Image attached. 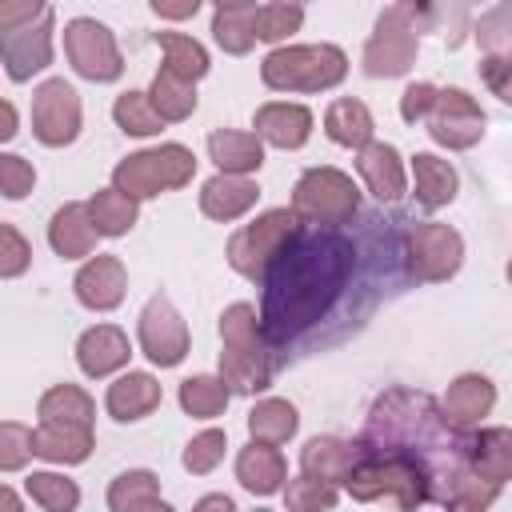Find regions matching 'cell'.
<instances>
[{"mask_svg":"<svg viewBox=\"0 0 512 512\" xmlns=\"http://www.w3.org/2000/svg\"><path fill=\"white\" fill-rule=\"evenodd\" d=\"M356 264V248L336 228H300L292 244L272 260L264 272V300H260V332L268 344L296 340L312 324H320L340 292L348 288Z\"/></svg>","mask_w":512,"mask_h":512,"instance_id":"obj_1","label":"cell"},{"mask_svg":"<svg viewBox=\"0 0 512 512\" xmlns=\"http://www.w3.org/2000/svg\"><path fill=\"white\" fill-rule=\"evenodd\" d=\"M344 492L360 504L392 500L400 512H416L420 504L432 500L436 488L420 460H412L404 452H376V448L360 444V460L344 476Z\"/></svg>","mask_w":512,"mask_h":512,"instance_id":"obj_2","label":"cell"},{"mask_svg":"<svg viewBox=\"0 0 512 512\" xmlns=\"http://www.w3.org/2000/svg\"><path fill=\"white\" fill-rule=\"evenodd\" d=\"M220 380L228 392L256 396L272 384V344L260 332V316L248 300H236L220 312Z\"/></svg>","mask_w":512,"mask_h":512,"instance_id":"obj_3","label":"cell"},{"mask_svg":"<svg viewBox=\"0 0 512 512\" xmlns=\"http://www.w3.org/2000/svg\"><path fill=\"white\" fill-rule=\"evenodd\" d=\"M432 20H436V8H424V4H388L376 16L372 36L364 40V52H360L364 76H372V80L408 76L412 64H416V52H420V28L432 24Z\"/></svg>","mask_w":512,"mask_h":512,"instance_id":"obj_4","label":"cell"},{"mask_svg":"<svg viewBox=\"0 0 512 512\" xmlns=\"http://www.w3.org/2000/svg\"><path fill=\"white\" fill-rule=\"evenodd\" d=\"M344 76L348 56L336 44H280L260 64V80L272 92H328Z\"/></svg>","mask_w":512,"mask_h":512,"instance_id":"obj_5","label":"cell"},{"mask_svg":"<svg viewBox=\"0 0 512 512\" xmlns=\"http://www.w3.org/2000/svg\"><path fill=\"white\" fill-rule=\"evenodd\" d=\"M196 164L200 160L192 156V148H184V144H156V148L124 156L112 168V188L140 204V200H152L160 192L184 188L196 176Z\"/></svg>","mask_w":512,"mask_h":512,"instance_id":"obj_6","label":"cell"},{"mask_svg":"<svg viewBox=\"0 0 512 512\" xmlns=\"http://www.w3.org/2000/svg\"><path fill=\"white\" fill-rule=\"evenodd\" d=\"M292 216L312 228H340L360 212V188L340 168H308L292 188Z\"/></svg>","mask_w":512,"mask_h":512,"instance_id":"obj_7","label":"cell"},{"mask_svg":"<svg viewBox=\"0 0 512 512\" xmlns=\"http://www.w3.org/2000/svg\"><path fill=\"white\" fill-rule=\"evenodd\" d=\"M300 232V220L292 216V208H268L256 220L240 224L228 236V264L232 272H240L244 280H264V272L272 268V260L292 244V236Z\"/></svg>","mask_w":512,"mask_h":512,"instance_id":"obj_8","label":"cell"},{"mask_svg":"<svg viewBox=\"0 0 512 512\" xmlns=\"http://www.w3.org/2000/svg\"><path fill=\"white\" fill-rule=\"evenodd\" d=\"M64 52H68L72 72L92 84H112L124 72V56H120L112 28L92 16H72L64 24Z\"/></svg>","mask_w":512,"mask_h":512,"instance_id":"obj_9","label":"cell"},{"mask_svg":"<svg viewBox=\"0 0 512 512\" xmlns=\"http://www.w3.org/2000/svg\"><path fill=\"white\" fill-rule=\"evenodd\" d=\"M404 260H408V272L416 280H428V284L452 280L464 264V236L452 224L416 220L404 232Z\"/></svg>","mask_w":512,"mask_h":512,"instance_id":"obj_10","label":"cell"},{"mask_svg":"<svg viewBox=\"0 0 512 512\" xmlns=\"http://www.w3.org/2000/svg\"><path fill=\"white\" fill-rule=\"evenodd\" d=\"M84 124V108H80V92L64 80L52 76L32 92V136L44 148H64L80 136Z\"/></svg>","mask_w":512,"mask_h":512,"instance_id":"obj_11","label":"cell"},{"mask_svg":"<svg viewBox=\"0 0 512 512\" xmlns=\"http://www.w3.org/2000/svg\"><path fill=\"white\" fill-rule=\"evenodd\" d=\"M424 124H428V136L440 148L464 152V148H476L484 140L488 116H484V108L476 104L472 92H464V88H436V104H432Z\"/></svg>","mask_w":512,"mask_h":512,"instance_id":"obj_12","label":"cell"},{"mask_svg":"<svg viewBox=\"0 0 512 512\" xmlns=\"http://www.w3.org/2000/svg\"><path fill=\"white\" fill-rule=\"evenodd\" d=\"M136 336H140V352H144L156 368H176V364L188 356V344H192L184 316L176 312V304H172L164 292L148 296V304L140 308Z\"/></svg>","mask_w":512,"mask_h":512,"instance_id":"obj_13","label":"cell"},{"mask_svg":"<svg viewBox=\"0 0 512 512\" xmlns=\"http://www.w3.org/2000/svg\"><path fill=\"white\" fill-rule=\"evenodd\" d=\"M52 24H56V16L48 8L36 24L16 28V32H0V64H4L8 80L24 84L52 64Z\"/></svg>","mask_w":512,"mask_h":512,"instance_id":"obj_14","label":"cell"},{"mask_svg":"<svg viewBox=\"0 0 512 512\" xmlns=\"http://www.w3.org/2000/svg\"><path fill=\"white\" fill-rule=\"evenodd\" d=\"M72 292H76V300L88 312H112L124 300V292H128V268H124V260L116 252L88 256L84 268L72 280Z\"/></svg>","mask_w":512,"mask_h":512,"instance_id":"obj_15","label":"cell"},{"mask_svg":"<svg viewBox=\"0 0 512 512\" xmlns=\"http://www.w3.org/2000/svg\"><path fill=\"white\" fill-rule=\"evenodd\" d=\"M252 128H256L260 144L292 152V148H304L308 136H312V108H304L296 100H268V104L256 108Z\"/></svg>","mask_w":512,"mask_h":512,"instance_id":"obj_16","label":"cell"},{"mask_svg":"<svg viewBox=\"0 0 512 512\" xmlns=\"http://www.w3.org/2000/svg\"><path fill=\"white\" fill-rule=\"evenodd\" d=\"M496 408V384L480 372H464L448 384L444 400H440V416L456 428V432H472L480 428V420Z\"/></svg>","mask_w":512,"mask_h":512,"instance_id":"obj_17","label":"cell"},{"mask_svg":"<svg viewBox=\"0 0 512 512\" xmlns=\"http://www.w3.org/2000/svg\"><path fill=\"white\" fill-rule=\"evenodd\" d=\"M464 468L488 488H504L512 476V432L508 428H480L464 436Z\"/></svg>","mask_w":512,"mask_h":512,"instance_id":"obj_18","label":"cell"},{"mask_svg":"<svg viewBox=\"0 0 512 512\" xmlns=\"http://www.w3.org/2000/svg\"><path fill=\"white\" fill-rule=\"evenodd\" d=\"M128 356H132L128 332L116 324H92L76 340V364L88 380H104V376L120 372L128 364Z\"/></svg>","mask_w":512,"mask_h":512,"instance_id":"obj_19","label":"cell"},{"mask_svg":"<svg viewBox=\"0 0 512 512\" xmlns=\"http://www.w3.org/2000/svg\"><path fill=\"white\" fill-rule=\"evenodd\" d=\"M356 172L360 180L368 184V192L380 200V204H396L404 192H408V172H404V160L392 144L384 140H372L356 152Z\"/></svg>","mask_w":512,"mask_h":512,"instance_id":"obj_20","label":"cell"},{"mask_svg":"<svg viewBox=\"0 0 512 512\" xmlns=\"http://www.w3.org/2000/svg\"><path fill=\"white\" fill-rule=\"evenodd\" d=\"M160 400H164V392H160V380H156L152 372H124V376H116V380L108 384V392H104V408H108V416L120 420V424L144 420L148 412L160 408Z\"/></svg>","mask_w":512,"mask_h":512,"instance_id":"obj_21","label":"cell"},{"mask_svg":"<svg viewBox=\"0 0 512 512\" xmlns=\"http://www.w3.org/2000/svg\"><path fill=\"white\" fill-rule=\"evenodd\" d=\"M256 200H260V184L252 176H224V172H216L200 188V212L208 220H220V224L240 220L244 212L256 208Z\"/></svg>","mask_w":512,"mask_h":512,"instance_id":"obj_22","label":"cell"},{"mask_svg":"<svg viewBox=\"0 0 512 512\" xmlns=\"http://www.w3.org/2000/svg\"><path fill=\"white\" fill-rule=\"evenodd\" d=\"M360 460V440H340V436H312L300 448V472L324 484H344L352 464Z\"/></svg>","mask_w":512,"mask_h":512,"instance_id":"obj_23","label":"cell"},{"mask_svg":"<svg viewBox=\"0 0 512 512\" xmlns=\"http://www.w3.org/2000/svg\"><path fill=\"white\" fill-rule=\"evenodd\" d=\"M236 480H240L252 496H272V492H280L284 480H288V460H284L280 448L248 440V444L236 452Z\"/></svg>","mask_w":512,"mask_h":512,"instance_id":"obj_24","label":"cell"},{"mask_svg":"<svg viewBox=\"0 0 512 512\" xmlns=\"http://www.w3.org/2000/svg\"><path fill=\"white\" fill-rule=\"evenodd\" d=\"M208 160L224 172V176H252L264 164V144L256 140V132L244 128H216L208 132Z\"/></svg>","mask_w":512,"mask_h":512,"instance_id":"obj_25","label":"cell"},{"mask_svg":"<svg viewBox=\"0 0 512 512\" xmlns=\"http://www.w3.org/2000/svg\"><path fill=\"white\" fill-rule=\"evenodd\" d=\"M324 132H328L332 144H340V148H356V152H360L364 144H372V136H376V120H372V112H368L364 100H356V96H340V100H332L328 112H324Z\"/></svg>","mask_w":512,"mask_h":512,"instance_id":"obj_26","label":"cell"},{"mask_svg":"<svg viewBox=\"0 0 512 512\" xmlns=\"http://www.w3.org/2000/svg\"><path fill=\"white\" fill-rule=\"evenodd\" d=\"M48 244L56 256L64 260H84L92 256L96 248V228L88 220V208L84 204H64L52 212V224H48Z\"/></svg>","mask_w":512,"mask_h":512,"instance_id":"obj_27","label":"cell"},{"mask_svg":"<svg viewBox=\"0 0 512 512\" xmlns=\"http://www.w3.org/2000/svg\"><path fill=\"white\" fill-rule=\"evenodd\" d=\"M92 428H68V424H36L32 428V456L48 464H84L92 456Z\"/></svg>","mask_w":512,"mask_h":512,"instance_id":"obj_28","label":"cell"},{"mask_svg":"<svg viewBox=\"0 0 512 512\" xmlns=\"http://www.w3.org/2000/svg\"><path fill=\"white\" fill-rule=\"evenodd\" d=\"M412 188H416V200L424 208H444L456 200V188H460V176L456 168L436 156V152H416L412 156Z\"/></svg>","mask_w":512,"mask_h":512,"instance_id":"obj_29","label":"cell"},{"mask_svg":"<svg viewBox=\"0 0 512 512\" xmlns=\"http://www.w3.org/2000/svg\"><path fill=\"white\" fill-rule=\"evenodd\" d=\"M40 424H68V428H92L96 400L80 384H52L36 404Z\"/></svg>","mask_w":512,"mask_h":512,"instance_id":"obj_30","label":"cell"},{"mask_svg":"<svg viewBox=\"0 0 512 512\" xmlns=\"http://www.w3.org/2000/svg\"><path fill=\"white\" fill-rule=\"evenodd\" d=\"M252 20H256V0H224V4H216L212 8V40L228 56H244L256 44Z\"/></svg>","mask_w":512,"mask_h":512,"instance_id":"obj_31","label":"cell"},{"mask_svg":"<svg viewBox=\"0 0 512 512\" xmlns=\"http://www.w3.org/2000/svg\"><path fill=\"white\" fill-rule=\"evenodd\" d=\"M296 428H300V412H296V404H288L280 396H264L248 408V436L256 444H272V448L288 444L296 436Z\"/></svg>","mask_w":512,"mask_h":512,"instance_id":"obj_32","label":"cell"},{"mask_svg":"<svg viewBox=\"0 0 512 512\" xmlns=\"http://www.w3.org/2000/svg\"><path fill=\"white\" fill-rule=\"evenodd\" d=\"M156 44L164 52V72L180 76L184 84H196V80L208 76L212 60H208V48L196 36H188V32H156Z\"/></svg>","mask_w":512,"mask_h":512,"instance_id":"obj_33","label":"cell"},{"mask_svg":"<svg viewBox=\"0 0 512 512\" xmlns=\"http://www.w3.org/2000/svg\"><path fill=\"white\" fill-rule=\"evenodd\" d=\"M84 208H88V220H92L96 236H124V232H132V224L140 216L136 200H128L116 188H96Z\"/></svg>","mask_w":512,"mask_h":512,"instance_id":"obj_34","label":"cell"},{"mask_svg":"<svg viewBox=\"0 0 512 512\" xmlns=\"http://www.w3.org/2000/svg\"><path fill=\"white\" fill-rule=\"evenodd\" d=\"M148 100H152V108H156V116L164 124H180V120H188L196 112V84H184L180 76H172V72L160 68L152 76Z\"/></svg>","mask_w":512,"mask_h":512,"instance_id":"obj_35","label":"cell"},{"mask_svg":"<svg viewBox=\"0 0 512 512\" xmlns=\"http://www.w3.org/2000/svg\"><path fill=\"white\" fill-rule=\"evenodd\" d=\"M176 400H180V408H184L188 416H196V420H216V416L228 408L232 392L224 388V380H220V376H208V372H200V376H188V380H180V392H176Z\"/></svg>","mask_w":512,"mask_h":512,"instance_id":"obj_36","label":"cell"},{"mask_svg":"<svg viewBox=\"0 0 512 512\" xmlns=\"http://www.w3.org/2000/svg\"><path fill=\"white\" fill-rule=\"evenodd\" d=\"M24 492L44 512H76L80 508V484L68 480L64 472H32L24 480Z\"/></svg>","mask_w":512,"mask_h":512,"instance_id":"obj_37","label":"cell"},{"mask_svg":"<svg viewBox=\"0 0 512 512\" xmlns=\"http://www.w3.org/2000/svg\"><path fill=\"white\" fill-rule=\"evenodd\" d=\"M304 24V8L288 4V0H272V4H256V20H252V36L264 44H284L292 32H300Z\"/></svg>","mask_w":512,"mask_h":512,"instance_id":"obj_38","label":"cell"},{"mask_svg":"<svg viewBox=\"0 0 512 512\" xmlns=\"http://www.w3.org/2000/svg\"><path fill=\"white\" fill-rule=\"evenodd\" d=\"M112 120H116V128H120L124 136H156V132L164 128V120L156 116L148 92H136V88H128V92L116 96Z\"/></svg>","mask_w":512,"mask_h":512,"instance_id":"obj_39","label":"cell"},{"mask_svg":"<svg viewBox=\"0 0 512 512\" xmlns=\"http://www.w3.org/2000/svg\"><path fill=\"white\" fill-rule=\"evenodd\" d=\"M156 496H160V480L148 468H128L108 484V508L112 512H132V508H140L144 500H156Z\"/></svg>","mask_w":512,"mask_h":512,"instance_id":"obj_40","label":"cell"},{"mask_svg":"<svg viewBox=\"0 0 512 512\" xmlns=\"http://www.w3.org/2000/svg\"><path fill=\"white\" fill-rule=\"evenodd\" d=\"M336 500H340V488L336 484L312 480L304 472L284 484V512H332Z\"/></svg>","mask_w":512,"mask_h":512,"instance_id":"obj_41","label":"cell"},{"mask_svg":"<svg viewBox=\"0 0 512 512\" xmlns=\"http://www.w3.org/2000/svg\"><path fill=\"white\" fill-rule=\"evenodd\" d=\"M224 448H228V432H224V428H204V432H196V436L184 444L180 464H184L192 476H208V472L224 460Z\"/></svg>","mask_w":512,"mask_h":512,"instance_id":"obj_42","label":"cell"},{"mask_svg":"<svg viewBox=\"0 0 512 512\" xmlns=\"http://www.w3.org/2000/svg\"><path fill=\"white\" fill-rule=\"evenodd\" d=\"M508 20H512V8L508 4H496L480 16L476 24V40H480V52L492 56V60H512V32H508Z\"/></svg>","mask_w":512,"mask_h":512,"instance_id":"obj_43","label":"cell"},{"mask_svg":"<svg viewBox=\"0 0 512 512\" xmlns=\"http://www.w3.org/2000/svg\"><path fill=\"white\" fill-rule=\"evenodd\" d=\"M32 460V428L20 420H0V472H20Z\"/></svg>","mask_w":512,"mask_h":512,"instance_id":"obj_44","label":"cell"},{"mask_svg":"<svg viewBox=\"0 0 512 512\" xmlns=\"http://www.w3.org/2000/svg\"><path fill=\"white\" fill-rule=\"evenodd\" d=\"M28 264H32V244L24 240L20 228H12V224L0 220V280L24 276Z\"/></svg>","mask_w":512,"mask_h":512,"instance_id":"obj_45","label":"cell"},{"mask_svg":"<svg viewBox=\"0 0 512 512\" xmlns=\"http://www.w3.org/2000/svg\"><path fill=\"white\" fill-rule=\"evenodd\" d=\"M36 188V168L32 160L16 156V152H0V196L8 200H24Z\"/></svg>","mask_w":512,"mask_h":512,"instance_id":"obj_46","label":"cell"},{"mask_svg":"<svg viewBox=\"0 0 512 512\" xmlns=\"http://www.w3.org/2000/svg\"><path fill=\"white\" fill-rule=\"evenodd\" d=\"M496 496H500V488H488V484H480L476 476H468V480L444 500V512H488Z\"/></svg>","mask_w":512,"mask_h":512,"instance_id":"obj_47","label":"cell"},{"mask_svg":"<svg viewBox=\"0 0 512 512\" xmlns=\"http://www.w3.org/2000/svg\"><path fill=\"white\" fill-rule=\"evenodd\" d=\"M432 104H436V84L416 80V84H408V88L400 92V120H404V124H420V120H428Z\"/></svg>","mask_w":512,"mask_h":512,"instance_id":"obj_48","label":"cell"},{"mask_svg":"<svg viewBox=\"0 0 512 512\" xmlns=\"http://www.w3.org/2000/svg\"><path fill=\"white\" fill-rule=\"evenodd\" d=\"M44 12H48L44 0H0V32L28 28V24H36Z\"/></svg>","mask_w":512,"mask_h":512,"instance_id":"obj_49","label":"cell"},{"mask_svg":"<svg viewBox=\"0 0 512 512\" xmlns=\"http://www.w3.org/2000/svg\"><path fill=\"white\" fill-rule=\"evenodd\" d=\"M480 76L484 84L508 104L512 100V60H492V56H480Z\"/></svg>","mask_w":512,"mask_h":512,"instance_id":"obj_50","label":"cell"},{"mask_svg":"<svg viewBox=\"0 0 512 512\" xmlns=\"http://www.w3.org/2000/svg\"><path fill=\"white\" fill-rule=\"evenodd\" d=\"M152 12L164 20H188L200 12V0H184V4H168V0H152Z\"/></svg>","mask_w":512,"mask_h":512,"instance_id":"obj_51","label":"cell"},{"mask_svg":"<svg viewBox=\"0 0 512 512\" xmlns=\"http://www.w3.org/2000/svg\"><path fill=\"white\" fill-rule=\"evenodd\" d=\"M20 132V112L12 100H0V144H8Z\"/></svg>","mask_w":512,"mask_h":512,"instance_id":"obj_52","label":"cell"},{"mask_svg":"<svg viewBox=\"0 0 512 512\" xmlns=\"http://www.w3.org/2000/svg\"><path fill=\"white\" fill-rule=\"evenodd\" d=\"M192 512H236V504H232V496H224V492H208V496L196 500Z\"/></svg>","mask_w":512,"mask_h":512,"instance_id":"obj_53","label":"cell"},{"mask_svg":"<svg viewBox=\"0 0 512 512\" xmlns=\"http://www.w3.org/2000/svg\"><path fill=\"white\" fill-rule=\"evenodd\" d=\"M0 512H24L20 492H16V488H8V484H0Z\"/></svg>","mask_w":512,"mask_h":512,"instance_id":"obj_54","label":"cell"},{"mask_svg":"<svg viewBox=\"0 0 512 512\" xmlns=\"http://www.w3.org/2000/svg\"><path fill=\"white\" fill-rule=\"evenodd\" d=\"M132 512H176V508H172L168 500H160V496H156V500H144V504H140V508H132Z\"/></svg>","mask_w":512,"mask_h":512,"instance_id":"obj_55","label":"cell"},{"mask_svg":"<svg viewBox=\"0 0 512 512\" xmlns=\"http://www.w3.org/2000/svg\"><path fill=\"white\" fill-rule=\"evenodd\" d=\"M256 512H272V508H256Z\"/></svg>","mask_w":512,"mask_h":512,"instance_id":"obj_56","label":"cell"}]
</instances>
